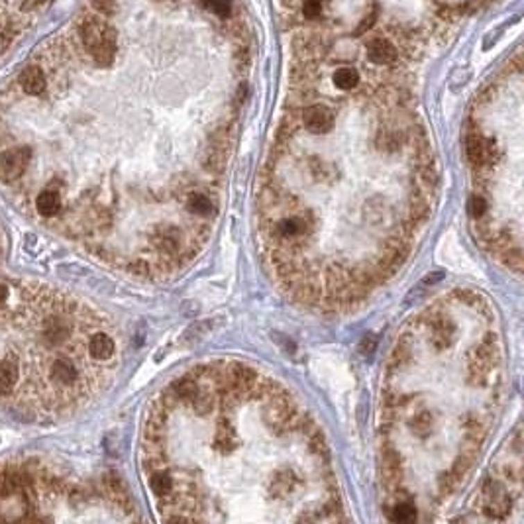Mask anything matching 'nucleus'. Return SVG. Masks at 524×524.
Instances as JSON below:
<instances>
[{
	"instance_id": "nucleus-1",
	"label": "nucleus",
	"mask_w": 524,
	"mask_h": 524,
	"mask_svg": "<svg viewBox=\"0 0 524 524\" xmlns=\"http://www.w3.org/2000/svg\"><path fill=\"white\" fill-rule=\"evenodd\" d=\"M79 42L85 53L99 65L108 67L116 58V30L101 14H89L81 18Z\"/></svg>"
},
{
	"instance_id": "nucleus-2",
	"label": "nucleus",
	"mask_w": 524,
	"mask_h": 524,
	"mask_svg": "<svg viewBox=\"0 0 524 524\" xmlns=\"http://www.w3.org/2000/svg\"><path fill=\"white\" fill-rule=\"evenodd\" d=\"M481 511L489 521H502L511 511V497L497 479L489 477L481 491Z\"/></svg>"
},
{
	"instance_id": "nucleus-3",
	"label": "nucleus",
	"mask_w": 524,
	"mask_h": 524,
	"mask_svg": "<svg viewBox=\"0 0 524 524\" xmlns=\"http://www.w3.org/2000/svg\"><path fill=\"white\" fill-rule=\"evenodd\" d=\"M32 161V149L20 146L0 153V179L6 183L20 179Z\"/></svg>"
},
{
	"instance_id": "nucleus-4",
	"label": "nucleus",
	"mask_w": 524,
	"mask_h": 524,
	"mask_svg": "<svg viewBox=\"0 0 524 524\" xmlns=\"http://www.w3.org/2000/svg\"><path fill=\"white\" fill-rule=\"evenodd\" d=\"M298 122L312 134H326L334 128V112L324 104H312L298 112Z\"/></svg>"
},
{
	"instance_id": "nucleus-5",
	"label": "nucleus",
	"mask_w": 524,
	"mask_h": 524,
	"mask_svg": "<svg viewBox=\"0 0 524 524\" xmlns=\"http://www.w3.org/2000/svg\"><path fill=\"white\" fill-rule=\"evenodd\" d=\"M18 87L30 96H42L47 91V75L42 65H28L18 77Z\"/></svg>"
},
{
	"instance_id": "nucleus-6",
	"label": "nucleus",
	"mask_w": 524,
	"mask_h": 524,
	"mask_svg": "<svg viewBox=\"0 0 524 524\" xmlns=\"http://www.w3.org/2000/svg\"><path fill=\"white\" fill-rule=\"evenodd\" d=\"M183 206L189 210V214L193 218H210L217 212V201L208 193L203 191H187Z\"/></svg>"
},
{
	"instance_id": "nucleus-7",
	"label": "nucleus",
	"mask_w": 524,
	"mask_h": 524,
	"mask_svg": "<svg viewBox=\"0 0 524 524\" xmlns=\"http://www.w3.org/2000/svg\"><path fill=\"white\" fill-rule=\"evenodd\" d=\"M367 58L377 65H393L399 58V53H397L395 44H391L389 40H383V37H377L367 44Z\"/></svg>"
},
{
	"instance_id": "nucleus-8",
	"label": "nucleus",
	"mask_w": 524,
	"mask_h": 524,
	"mask_svg": "<svg viewBox=\"0 0 524 524\" xmlns=\"http://www.w3.org/2000/svg\"><path fill=\"white\" fill-rule=\"evenodd\" d=\"M87 352L96 362H108L115 355L116 344L108 334L96 332V334L89 336V340H87Z\"/></svg>"
},
{
	"instance_id": "nucleus-9",
	"label": "nucleus",
	"mask_w": 524,
	"mask_h": 524,
	"mask_svg": "<svg viewBox=\"0 0 524 524\" xmlns=\"http://www.w3.org/2000/svg\"><path fill=\"white\" fill-rule=\"evenodd\" d=\"M149 487L151 491L158 495V497H171L173 491H175V479L171 477V473L163 467H153L151 469V475H149Z\"/></svg>"
},
{
	"instance_id": "nucleus-10",
	"label": "nucleus",
	"mask_w": 524,
	"mask_h": 524,
	"mask_svg": "<svg viewBox=\"0 0 524 524\" xmlns=\"http://www.w3.org/2000/svg\"><path fill=\"white\" fill-rule=\"evenodd\" d=\"M63 208V198L58 191H44L35 196V210L42 214V217H56L59 214V210Z\"/></svg>"
},
{
	"instance_id": "nucleus-11",
	"label": "nucleus",
	"mask_w": 524,
	"mask_h": 524,
	"mask_svg": "<svg viewBox=\"0 0 524 524\" xmlns=\"http://www.w3.org/2000/svg\"><path fill=\"white\" fill-rule=\"evenodd\" d=\"M332 81L340 91H353L360 85V73L353 67H340L334 71Z\"/></svg>"
},
{
	"instance_id": "nucleus-12",
	"label": "nucleus",
	"mask_w": 524,
	"mask_h": 524,
	"mask_svg": "<svg viewBox=\"0 0 524 524\" xmlns=\"http://www.w3.org/2000/svg\"><path fill=\"white\" fill-rule=\"evenodd\" d=\"M16 365L12 362H2L0 364V397L10 395L14 387H16Z\"/></svg>"
},
{
	"instance_id": "nucleus-13",
	"label": "nucleus",
	"mask_w": 524,
	"mask_h": 524,
	"mask_svg": "<svg viewBox=\"0 0 524 524\" xmlns=\"http://www.w3.org/2000/svg\"><path fill=\"white\" fill-rule=\"evenodd\" d=\"M389 518L393 523H412V521H416V509L412 502L399 501L389 511Z\"/></svg>"
},
{
	"instance_id": "nucleus-14",
	"label": "nucleus",
	"mask_w": 524,
	"mask_h": 524,
	"mask_svg": "<svg viewBox=\"0 0 524 524\" xmlns=\"http://www.w3.org/2000/svg\"><path fill=\"white\" fill-rule=\"evenodd\" d=\"M203 4L210 14H214L222 20L232 16V0H203Z\"/></svg>"
},
{
	"instance_id": "nucleus-15",
	"label": "nucleus",
	"mask_w": 524,
	"mask_h": 524,
	"mask_svg": "<svg viewBox=\"0 0 524 524\" xmlns=\"http://www.w3.org/2000/svg\"><path fill=\"white\" fill-rule=\"evenodd\" d=\"M485 210H487V198L483 194H473L469 198V214L479 220L485 217Z\"/></svg>"
},
{
	"instance_id": "nucleus-16",
	"label": "nucleus",
	"mask_w": 524,
	"mask_h": 524,
	"mask_svg": "<svg viewBox=\"0 0 524 524\" xmlns=\"http://www.w3.org/2000/svg\"><path fill=\"white\" fill-rule=\"evenodd\" d=\"M322 6H324V0H303V14L308 20H316L320 14H322Z\"/></svg>"
},
{
	"instance_id": "nucleus-17",
	"label": "nucleus",
	"mask_w": 524,
	"mask_h": 524,
	"mask_svg": "<svg viewBox=\"0 0 524 524\" xmlns=\"http://www.w3.org/2000/svg\"><path fill=\"white\" fill-rule=\"evenodd\" d=\"M116 6H118V0H92V8L96 10V14H101V16H110V14H115Z\"/></svg>"
},
{
	"instance_id": "nucleus-18",
	"label": "nucleus",
	"mask_w": 524,
	"mask_h": 524,
	"mask_svg": "<svg viewBox=\"0 0 524 524\" xmlns=\"http://www.w3.org/2000/svg\"><path fill=\"white\" fill-rule=\"evenodd\" d=\"M8 44H10V40L0 34V56L4 53V49H6V46H8Z\"/></svg>"
}]
</instances>
